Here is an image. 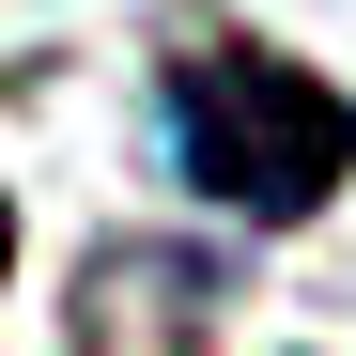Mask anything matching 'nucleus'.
I'll return each instance as SVG.
<instances>
[{
    "label": "nucleus",
    "instance_id": "f03ea898",
    "mask_svg": "<svg viewBox=\"0 0 356 356\" xmlns=\"http://www.w3.org/2000/svg\"><path fill=\"white\" fill-rule=\"evenodd\" d=\"M0 279H16V217H0Z\"/></svg>",
    "mask_w": 356,
    "mask_h": 356
},
{
    "label": "nucleus",
    "instance_id": "f257e3e1",
    "mask_svg": "<svg viewBox=\"0 0 356 356\" xmlns=\"http://www.w3.org/2000/svg\"><path fill=\"white\" fill-rule=\"evenodd\" d=\"M155 140H170V170L232 232H294L356 170V93L310 78V63H279L264 31H217V47H170L155 63Z\"/></svg>",
    "mask_w": 356,
    "mask_h": 356
}]
</instances>
